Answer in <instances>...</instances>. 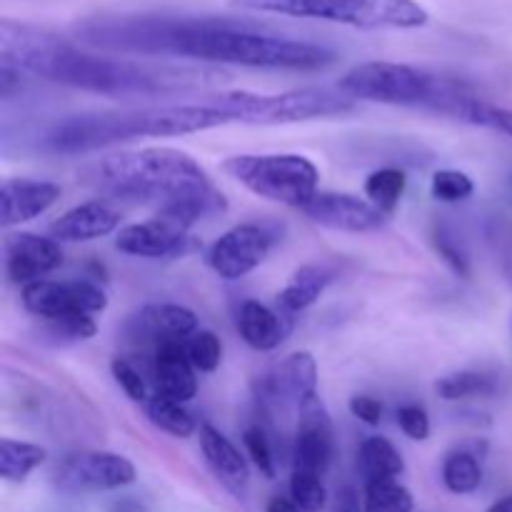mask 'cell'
Here are the masks:
<instances>
[{
  "mask_svg": "<svg viewBox=\"0 0 512 512\" xmlns=\"http://www.w3.org/2000/svg\"><path fill=\"white\" fill-rule=\"evenodd\" d=\"M85 45L120 55L190 58L263 70H320L335 63L325 45L265 33L253 23L195 15H98L78 25Z\"/></svg>",
  "mask_w": 512,
  "mask_h": 512,
  "instance_id": "6da1fadb",
  "label": "cell"
},
{
  "mask_svg": "<svg viewBox=\"0 0 512 512\" xmlns=\"http://www.w3.org/2000/svg\"><path fill=\"white\" fill-rule=\"evenodd\" d=\"M0 60L18 68L20 73H33L68 88L110 95V98L163 95L203 80L198 70L145 65L113 55L90 53L48 30L10 23V20H3L0 25Z\"/></svg>",
  "mask_w": 512,
  "mask_h": 512,
  "instance_id": "7a4b0ae2",
  "label": "cell"
},
{
  "mask_svg": "<svg viewBox=\"0 0 512 512\" xmlns=\"http://www.w3.org/2000/svg\"><path fill=\"white\" fill-rule=\"evenodd\" d=\"M230 118L213 100L160 105L120 113L73 115L45 135V148L60 155H85L135 138H175L228 125Z\"/></svg>",
  "mask_w": 512,
  "mask_h": 512,
  "instance_id": "3957f363",
  "label": "cell"
},
{
  "mask_svg": "<svg viewBox=\"0 0 512 512\" xmlns=\"http://www.w3.org/2000/svg\"><path fill=\"white\" fill-rule=\"evenodd\" d=\"M90 183L113 198L160 205L208 193L215 185L198 160L178 148H143L110 155L88 170Z\"/></svg>",
  "mask_w": 512,
  "mask_h": 512,
  "instance_id": "277c9868",
  "label": "cell"
},
{
  "mask_svg": "<svg viewBox=\"0 0 512 512\" xmlns=\"http://www.w3.org/2000/svg\"><path fill=\"white\" fill-rule=\"evenodd\" d=\"M458 88L460 80L435 75L408 63H390V60H370V63L355 65L338 83L340 93L353 100L428 108L433 113Z\"/></svg>",
  "mask_w": 512,
  "mask_h": 512,
  "instance_id": "5b68a950",
  "label": "cell"
},
{
  "mask_svg": "<svg viewBox=\"0 0 512 512\" xmlns=\"http://www.w3.org/2000/svg\"><path fill=\"white\" fill-rule=\"evenodd\" d=\"M230 5L250 13L330 20L363 30H413L430 20L428 10L415 0H230Z\"/></svg>",
  "mask_w": 512,
  "mask_h": 512,
  "instance_id": "8992f818",
  "label": "cell"
},
{
  "mask_svg": "<svg viewBox=\"0 0 512 512\" xmlns=\"http://www.w3.org/2000/svg\"><path fill=\"white\" fill-rule=\"evenodd\" d=\"M223 173L258 198L303 210L320 193V170L300 153H243L223 160Z\"/></svg>",
  "mask_w": 512,
  "mask_h": 512,
  "instance_id": "52a82bcc",
  "label": "cell"
},
{
  "mask_svg": "<svg viewBox=\"0 0 512 512\" xmlns=\"http://www.w3.org/2000/svg\"><path fill=\"white\" fill-rule=\"evenodd\" d=\"M213 103L225 110L230 123L248 125H288L303 123L315 118H335V115L353 113L355 100L338 90L328 88H298L285 93H248V90H233V93L215 95Z\"/></svg>",
  "mask_w": 512,
  "mask_h": 512,
  "instance_id": "ba28073f",
  "label": "cell"
},
{
  "mask_svg": "<svg viewBox=\"0 0 512 512\" xmlns=\"http://www.w3.org/2000/svg\"><path fill=\"white\" fill-rule=\"evenodd\" d=\"M138 470L125 455L110 450H73L53 465L55 490L63 495L113 493L135 483Z\"/></svg>",
  "mask_w": 512,
  "mask_h": 512,
  "instance_id": "9c48e42d",
  "label": "cell"
},
{
  "mask_svg": "<svg viewBox=\"0 0 512 512\" xmlns=\"http://www.w3.org/2000/svg\"><path fill=\"white\" fill-rule=\"evenodd\" d=\"M23 308L30 315L48 320L68 318V315H98L108 308V295L98 280H35L20 290Z\"/></svg>",
  "mask_w": 512,
  "mask_h": 512,
  "instance_id": "30bf717a",
  "label": "cell"
},
{
  "mask_svg": "<svg viewBox=\"0 0 512 512\" xmlns=\"http://www.w3.org/2000/svg\"><path fill=\"white\" fill-rule=\"evenodd\" d=\"M275 230L263 223H240L225 230L205 253V263L218 278L240 280L265 263L275 245Z\"/></svg>",
  "mask_w": 512,
  "mask_h": 512,
  "instance_id": "8fae6325",
  "label": "cell"
},
{
  "mask_svg": "<svg viewBox=\"0 0 512 512\" xmlns=\"http://www.w3.org/2000/svg\"><path fill=\"white\" fill-rule=\"evenodd\" d=\"M255 403L260 413H270L273 408H300L303 400L318 393V363L308 350L288 355L283 363L275 365L253 383Z\"/></svg>",
  "mask_w": 512,
  "mask_h": 512,
  "instance_id": "7c38bea8",
  "label": "cell"
},
{
  "mask_svg": "<svg viewBox=\"0 0 512 512\" xmlns=\"http://www.w3.org/2000/svg\"><path fill=\"white\" fill-rule=\"evenodd\" d=\"M335 455V428L318 393L298 408V430L293 445V470L325 478Z\"/></svg>",
  "mask_w": 512,
  "mask_h": 512,
  "instance_id": "4fadbf2b",
  "label": "cell"
},
{
  "mask_svg": "<svg viewBox=\"0 0 512 512\" xmlns=\"http://www.w3.org/2000/svg\"><path fill=\"white\" fill-rule=\"evenodd\" d=\"M115 248L123 255H130V258L178 260L198 253L203 243L195 235H190L188 230L155 215L153 220H145V223L120 228L118 235H115Z\"/></svg>",
  "mask_w": 512,
  "mask_h": 512,
  "instance_id": "5bb4252c",
  "label": "cell"
},
{
  "mask_svg": "<svg viewBox=\"0 0 512 512\" xmlns=\"http://www.w3.org/2000/svg\"><path fill=\"white\" fill-rule=\"evenodd\" d=\"M303 213L305 218L323 225V228L355 235L380 230L385 225V220H388V215L380 208H375L368 198H360V195L353 193H333V190H325V193L315 195L305 205Z\"/></svg>",
  "mask_w": 512,
  "mask_h": 512,
  "instance_id": "9a60e30c",
  "label": "cell"
},
{
  "mask_svg": "<svg viewBox=\"0 0 512 512\" xmlns=\"http://www.w3.org/2000/svg\"><path fill=\"white\" fill-rule=\"evenodd\" d=\"M63 265V248L55 238L35 233H13L5 238V273L10 283L25 285L43 280Z\"/></svg>",
  "mask_w": 512,
  "mask_h": 512,
  "instance_id": "2e32d148",
  "label": "cell"
},
{
  "mask_svg": "<svg viewBox=\"0 0 512 512\" xmlns=\"http://www.w3.org/2000/svg\"><path fill=\"white\" fill-rule=\"evenodd\" d=\"M63 195V188L53 180L10 178L0 188V225L15 228L48 213Z\"/></svg>",
  "mask_w": 512,
  "mask_h": 512,
  "instance_id": "e0dca14e",
  "label": "cell"
},
{
  "mask_svg": "<svg viewBox=\"0 0 512 512\" xmlns=\"http://www.w3.org/2000/svg\"><path fill=\"white\" fill-rule=\"evenodd\" d=\"M200 453H203L205 463H208L210 473L218 478L228 493L235 498H245L250 488V463L248 455L240 453L238 445L230 438H225L215 425L203 423L198 430Z\"/></svg>",
  "mask_w": 512,
  "mask_h": 512,
  "instance_id": "ac0fdd59",
  "label": "cell"
},
{
  "mask_svg": "<svg viewBox=\"0 0 512 512\" xmlns=\"http://www.w3.org/2000/svg\"><path fill=\"white\" fill-rule=\"evenodd\" d=\"M133 338L153 343L158 348L168 340H188L200 330L198 315L178 303H150L140 308L128 323Z\"/></svg>",
  "mask_w": 512,
  "mask_h": 512,
  "instance_id": "d6986e66",
  "label": "cell"
},
{
  "mask_svg": "<svg viewBox=\"0 0 512 512\" xmlns=\"http://www.w3.org/2000/svg\"><path fill=\"white\" fill-rule=\"evenodd\" d=\"M120 210L108 200H88L65 210L55 223H50V238L58 243H88L105 238L120 228Z\"/></svg>",
  "mask_w": 512,
  "mask_h": 512,
  "instance_id": "ffe728a7",
  "label": "cell"
},
{
  "mask_svg": "<svg viewBox=\"0 0 512 512\" xmlns=\"http://www.w3.org/2000/svg\"><path fill=\"white\" fill-rule=\"evenodd\" d=\"M188 340H168L155 348L153 355V378L155 393L175 400V403H190L198 395V378H195V365L190 363Z\"/></svg>",
  "mask_w": 512,
  "mask_h": 512,
  "instance_id": "44dd1931",
  "label": "cell"
},
{
  "mask_svg": "<svg viewBox=\"0 0 512 512\" xmlns=\"http://www.w3.org/2000/svg\"><path fill=\"white\" fill-rule=\"evenodd\" d=\"M435 113L448 115V118L460 120V123L475 125V128H488L493 130V133H503L512 138V110L503 108V105L490 103L488 98H480V95L473 93L465 83L460 85L458 90H453V93L438 105Z\"/></svg>",
  "mask_w": 512,
  "mask_h": 512,
  "instance_id": "7402d4cb",
  "label": "cell"
},
{
  "mask_svg": "<svg viewBox=\"0 0 512 512\" xmlns=\"http://www.w3.org/2000/svg\"><path fill=\"white\" fill-rule=\"evenodd\" d=\"M290 323L288 315L258 303V300H245L238 310V333L245 345L258 353H273L288 338Z\"/></svg>",
  "mask_w": 512,
  "mask_h": 512,
  "instance_id": "603a6c76",
  "label": "cell"
},
{
  "mask_svg": "<svg viewBox=\"0 0 512 512\" xmlns=\"http://www.w3.org/2000/svg\"><path fill=\"white\" fill-rule=\"evenodd\" d=\"M333 280H335V270L328 268V265L310 263V265H303V268H298L293 273V278H290V283L285 285V288L278 293V298H275L280 313L290 318V315L313 308Z\"/></svg>",
  "mask_w": 512,
  "mask_h": 512,
  "instance_id": "cb8c5ba5",
  "label": "cell"
},
{
  "mask_svg": "<svg viewBox=\"0 0 512 512\" xmlns=\"http://www.w3.org/2000/svg\"><path fill=\"white\" fill-rule=\"evenodd\" d=\"M358 473L363 478V485L398 480L405 473V460L388 438L370 435L358 445Z\"/></svg>",
  "mask_w": 512,
  "mask_h": 512,
  "instance_id": "d4e9b609",
  "label": "cell"
},
{
  "mask_svg": "<svg viewBox=\"0 0 512 512\" xmlns=\"http://www.w3.org/2000/svg\"><path fill=\"white\" fill-rule=\"evenodd\" d=\"M45 460H48V450L43 445L13 438L0 440V478L5 483H23Z\"/></svg>",
  "mask_w": 512,
  "mask_h": 512,
  "instance_id": "484cf974",
  "label": "cell"
},
{
  "mask_svg": "<svg viewBox=\"0 0 512 512\" xmlns=\"http://www.w3.org/2000/svg\"><path fill=\"white\" fill-rule=\"evenodd\" d=\"M145 415H148L155 428L180 440L190 438L200 430L198 420L193 418V413L183 403H175V400L165 398L160 393L150 395L148 403H145Z\"/></svg>",
  "mask_w": 512,
  "mask_h": 512,
  "instance_id": "4316f807",
  "label": "cell"
},
{
  "mask_svg": "<svg viewBox=\"0 0 512 512\" xmlns=\"http://www.w3.org/2000/svg\"><path fill=\"white\" fill-rule=\"evenodd\" d=\"M443 485L453 495H470L483 485V465L470 450H453L443 460Z\"/></svg>",
  "mask_w": 512,
  "mask_h": 512,
  "instance_id": "83f0119b",
  "label": "cell"
},
{
  "mask_svg": "<svg viewBox=\"0 0 512 512\" xmlns=\"http://www.w3.org/2000/svg\"><path fill=\"white\" fill-rule=\"evenodd\" d=\"M435 393L448 403L468 398H493L498 393V383L493 375L478 373V370H458L435 383Z\"/></svg>",
  "mask_w": 512,
  "mask_h": 512,
  "instance_id": "f1b7e54d",
  "label": "cell"
},
{
  "mask_svg": "<svg viewBox=\"0 0 512 512\" xmlns=\"http://www.w3.org/2000/svg\"><path fill=\"white\" fill-rule=\"evenodd\" d=\"M405 188H408V175L400 168H380L365 178V198L383 210L385 215H393L395 208L403 200Z\"/></svg>",
  "mask_w": 512,
  "mask_h": 512,
  "instance_id": "f546056e",
  "label": "cell"
},
{
  "mask_svg": "<svg viewBox=\"0 0 512 512\" xmlns=\"http://www.w3.org/2000/svg\"><path fill=\"white\" fill-rule=\"evenodd\" d=\"M415 498L398 480L363 485V512H413Z\"/></svg>",
  "mask_w": 512,
  "mask_h": 512,
  "instance_id": "4dcf8cb0",
  "label": "cell"
},
{
  "mask_svg": "<svg viewBox=\"0 0 512 512\" xmlns=\"http://www.w3.org/2000/svg\"><path fill=\"white\" fill-rule=\"evenodd\" d=\"M433 245L438 250V255L443 258V263L453 270L458 278L468 280L473 275V263H470V255L465 250V245L460 243L458 235L453 233V228L445 223H435L433 228Z\"/></svg>",
  "mask_w": 512,
  "mask_h": 512,
  "instance_id": "1f68e13d",
  "label": "cell"
},
{
  "mask_svg": "<svg viewBox=\"0 0 512 512\" xmlns=\"http://www.w3.org/2000/svg\"><path fill=\"white\" fill-rule=\"evenodd\" d=\"M430 193L440 203H463V200L473 198L475 183L463 170H438L430 180Z\"/></svg>",
  "mask_w": 512,
  "mask_h": 512,
  "instance_id": "d6a6232c",
  "label": "cell"
},
{
  "mask_svg": "<svg viewBox=\"0 0 512 512\" xmlns=\"http://www.w3.org/2000/svg\"><path fill=\"white\" fill-rule=\"evenodd\" d=\"M290 498L303 512H323L328 505V490L323 478L310 473H290Z\"/></svg>",
  "mask_w": 512,
  "mask_h": 512,
  "instance_id": "836d02e7",
  "label": "cell"
},
{
  "mask_svg": "<svg viewBox=\"0 0 512 512\" xmlns=\"http://www.w3.org/2000/svg\"><path fill=\"white\" fill-rule=\"evenodd\" d=\"M243 445H245V455L250 458V463L258 468V473L263 478L273 480L278 475V468H275V455H273V445H270L268 430L263 425H248L243 430Z\"/></svg>",
  "mask_w": 512,
  "mask_h": 512,
  "instance_id": "e575fe53",
  "label": "cell"
},
{
  "mask_svg": "<svg viewBox=\"0 0 512 512\" xmlns=\"http://www.w3.org/2000/svg\"><path fill=\"white\" fill-rule=\"evenodd\" d=\"M185 348H188L190 363H193L195 370H200V373H215V370L220 368V360H223V343H220V338L213 330H198L193 338H188Z\"/></svg>",
  "mask_w": 512,
  "mask_h": 512,
  "instance_id": "d590c367",
  "label": "cell"
},
{
  "mask_svg": "<svg viewBox=\"0 0 512 512\" xmlns=\"http://www.w3.org/2000/svg\"><path fill=\"white\" fill-rule=\"evenodd\" d=\"M45 333L55 338L58 343H78V340H90L98 333V323L93 315H68L60 320H48Z\"/></svg>",
  "mask_w": 512,
  "mask_h": 512,
  "instance_id": "8d00e7d4",
  "label": "cell"
},
{
  "mask_svg": "<svg viewBox=\"0 0 512 512\" xmlns=\"http://www.w3.org/2000/svg\"><path fill=\"white\" fill-rule=\"evenodd\" d=\"M110 373H113L120 390H123L133 403H148V383H145L143 370L135 368V363H130L128 358H120L118 355V358L110 360Z\"/></svg>",
  "mask_w": 512,
  "mask_h": 512,
  "instance_id": "74e56055",
  "label": "cell"
},
{
  "mask_svg": "<svg viewBox=\"0 0 512 512\" xmlns=\"http://www.w3.org/2000/svg\"><path fill=\"white\" fill-rule=\"evenodd\" d=\"M395 418H398V428L403 430L410 440H415V443H423V440L430 438L433 425H430V415L423 405L418 403L400 405Z\"/></svg>",
  "mask_w": 512,
  "mask_h": 512,
  "instance_id": "f35d334b",
  "label": "cell"
},
{
  "mask_svg": "<svg viewBox=\"0 0 512 512\" xmlns=\"http://www.w3.org/2000/svg\"><path fill=\"white\" fill-rule=\"evenodd\" d=\"M348 408L350 413H353V418H358L360 423H365L368 428H378V425L383 423L385 408L378 398H373V395H353Z\"/></svg>",
  "mask_w": 512,
  "mask_h": 512,
  "instance_id": "ab89813d",
  "label": "cell"
},
{
  "mask_svg": "<svg viewBox=\"0 0 512 512\" xmlns=\"http://www.w3.org/2000/svg\"><path fill=\"white\" fill-rule=\"evenodd\" d=\"M340 512H363V500H360L358 490L345 488L340 495Z\"/></svg>",
  "mask_w": 512,
  "mask_h": 512,
  "instance_id": "60d3db41",
  "label": "cell"
},
{
  "mask_svg": "<svg viewBox=\"0 0 512 512\" xmlns=\"http://www.w3.org/2000/svg\"><path fill=\"white\" fill-rule=\"evenodd\" d=\"M265 512H303L295 505L293 498H285V495H275V498H270L268 508Z\"/></svg>",
  "mask_w": 512,
  "mask_h": 512,
  "instance_id": "b9f144b4",
  "label": "cell"
},
{
  "mask_svg": "<svg viewBox=\"0 0 512 512\" xmlns=\"http://www.w3.org/2000/svg\"><path fill=\"white\" fill-rule=\"evenodd\" d=\"M110 512H148V510H145L143 505L138 503V500L120 498V500H115L113 505H110Z\"/></svg>",
  "mask_w": 512,
  "mask_h": 512,
  "instance_id": "7bdbcfd3",
  "label": "cell"
},
{
  "mask_svg": "<svg viewBox=\"0 0 512 512\" xmlns=\"http://www.w3.org/2000/svg\"><path fill=\"white\" fill-rule=\"evenodd\" d=\"M488 512H512V495H505V498L495 500V503L488 508Z\"/></svg>",
  "mask_w": 512,
  "mask_h": 512,
  "instance_id": "ee69618b",
  "label": "cell"
},
{
  "mask_svg": "<svg viewBox=\"0 0 512 512\" xmlns=\"http://www.w3.org/2000/svg\"><path fill=\"white\" fill-rule=\"evenodd\" d=\"M510 185H512V178H510Z\"/></svg>",
  "mask_w": 512,
  "mask_h": 512,
  "instance_id": "f6af8a7d",
  "label": "cell"
}]
</instances>
